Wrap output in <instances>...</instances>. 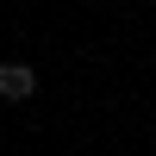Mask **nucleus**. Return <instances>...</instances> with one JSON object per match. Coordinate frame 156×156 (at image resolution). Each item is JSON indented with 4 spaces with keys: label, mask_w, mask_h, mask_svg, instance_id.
<instances>
[{
    "label": "nucleus",
    "mask_w": 156,
    "mask_h": 156,
    "mask_svg": "<svg viewBox=\"0 0 156 156\" xmlns=\"http://www.w3.org/2000/svg\"><path fill=\"white\" fill-rule=\"evenodd\" d=\"M0 94L6 100H31L37 94V75L25 69V62H0Z\"/></svg>",
    "instance_id": "1"
}]
</instances>
